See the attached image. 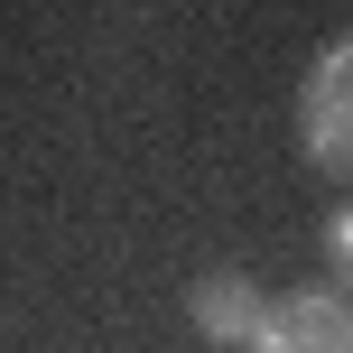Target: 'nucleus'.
Here are the masks:
<instances>
[{"instance_id": "obj_1", "label": "nucleus", "mask_w": 353, "mask_h": 353, "mask_svg": "<svg viewBox=\"0 0 353 353\" xmlns=\"http://www.w3.org/2000/svg\"><path fill=\"white\" fill-rule=\"evenodd\" d=\"M298 140H307V168L353 176V28L325 37L316 74H307V93H298Z\"/></svg>"}, {"instance_id": "obj_2", "label": "nucleus", "mask_w": 353, "mask_h": 353, "mask_svg": "<svg viewBox=\"0 0 353 353\" xmlns=\"http://www.w3.org/2000/svg\"><path fill=\"white\" fill-rule=\"evenodd\" d=\"M242 353H353V307L325 298V288H288V298L261 307V335Z\"/></svg>"}, {"instance_id": "obj_3", "label": "nucleus", "mask_w": 353, "mask_h": 353, "mask_svg": "<svg viewBox=\"0 0 353 353\" xmlns=\"http://www.w3.org/2000/svg\"><path fill=\"white\" fill-rule=\"evenodd\" d=\"M195 335H205V344H251V335H261V288H251L242 279V270H205V279H195Z\"/></svg>"}, {"instance_id": "obj_4", "label": "nucleus", "mask_w": 353, "mask_h": 353, "mask_svg": "<svg viewBox=\"0 0 353 353\" xmlns=\"http://www.w3.org/2000/svg\"><path fill=\"white\" fill-rule=\"evenodd\" d=\"M325 298L353 307V205H335V223H325Z\"/></svg>"}]
</instances>
